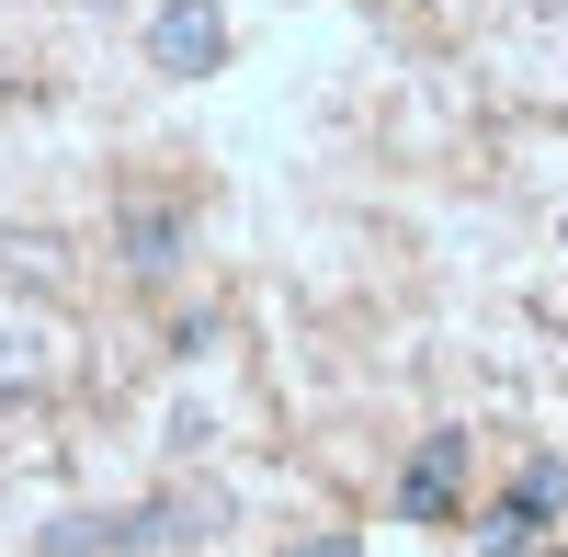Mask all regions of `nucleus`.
<instances>
[{
    "mask_svg": "<svg viewBox=\"0 0 568 557\" xmlns=\"http://www.w3.org/2000/svg\"><path fill=\"white\" fill-rule=\"evenodd\" d=\"M171 262H182V216H171V205H125V273H136V285H160Z\"/></svg>",
    "mask_w": 568,
    "mask_h": 557,
    "instance_id": "20e7f679",
    "label": "nucleus"
},
{
    "mask_svg": "<svg viewBox=\"0 0 568 557\" xmlns=\"http://www.w3.org/2000/svg\"><path fill=\"white\" fill-rule=\"evenodd\" d=\"M296 557H353V535H318V546H296Z\"/></svg>",
    "mask_w": 568,
    "mask_h": 557,
    "instance_id": "39448f33",
    "label": "nucleus"
},
{
    "mask_svg": "<svg viewBox=\"0 0 568 557\" xmlns=\"http://www.w3.org/2000/svg\"><path fill=\"white\" fill-rule=\"evenodd\" d=\"M149 69H171V80L227 69V12H216V0H160V12H149Z\"/></svg>",
    "mask_w": 568,
    "mask_h": 557,
    "instance_id": "f257e3e1",
    "label": "nucleus"
},
{
    "mask_svg": "<svg viewBox=\"0 0 568 557\" xmlns=\"http://www.w3.org/2000/svg\"><path fill=\"white\" fill-rule=\"evenodd\" d=\"M546 513H568V467L557 455H524V478H511V500L489 513V557H524L546 535Z\"/></svg>",
    "mask_w": 568,
    "mask_h": 557,
    "instance_id": "f03ea898",
    "label": "nucleus"
},
{
    "mask_svg": "<svg viewBox=\"0 0 568 557\" xmlns=\"http://www.w3.org/2000/svg\"><path fill=\"white\" fill-rule=\"evenodd\" d=\"M455 489H466V433H433V444L398 467V513H409V524H455Z\"/></svg>",
    "mask_w": 568,
    "mask_h": 557,
    "instance_id": "7ed1b4c3",
    "label": "nucleus"
}]
</instances>
